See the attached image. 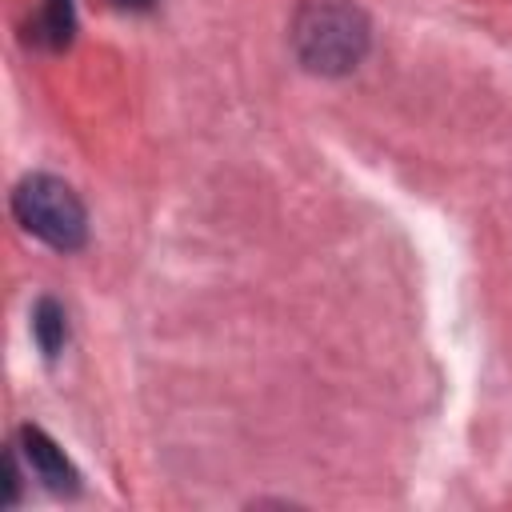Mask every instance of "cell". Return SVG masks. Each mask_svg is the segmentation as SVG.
<instances>
[{"label":"cell","mask_w":512,"mask_h":512,"mask_svg":"<svg viewBox=\"0 0 512 512\" xmlns=\"http://www.w3.org/2000/svg\"><path fill=\"white\" fill-rule=\"evenodd\" d=\"M292 52L316 76H348L372 48L368 16L348 0H308L292 16Z\"/></svg>","instance_id":"1"},{"label":"cell","mask_w":512,"mask_h":512,"mask_svg":"<svg viewBox=\"0 0 512 512\" xmlns=\"http://www.w3.org/2000/svg\"><path fill=\"white\" fill-rule=\"evenodd\" d=\"M16 224L56 252H76L88 240V212L76 188L52 172H32L12 188Z\"/></svg>","instance_id":"2"},{"label":"cell","mask_w":512,"mask_h":512,"mask_svg":"<svg viewBox=\"0 0 512 512\" xmlns=\"http://www.w3.org/2000/svg\"><path fill=\"white\" fill-rule=\"evenodd\" d=\"M16 452L24 456V464H28V472H36L52 492H76V468L68 464V456H64V448L44 432V428H32V424H24L20 432H16Z\"/></svg>","instance_id":"3"},{"label":"cell","mask_w":512,"mask_h":512,"mask_svg":"<svg viewBox=\"0 0 512 512\" xmlns=\"http://www.w3.org/2000/svg\"><path fill=\"white\" fill-rule=\"evenodd\" d=\"M76 32V4L72 0H44L28 20V40L40 48H64Z\"/></svg>","instance_id":"4"},{"label":"cell","mask_w":512,"mask_h":512,"mask_svg":"<svg viewBox=\"0 0 512 512\" xmlns=\"http://www.w3.org/2000/svg\"><path fill=\"white\" fill-rule=\"evenodd\" d=\"M32 340L40 344V352L48 360L60 356V348L68 344V312L52 296L36 300V308H32Z\"/></svg>","instance_id":"5"},{"label":"cell","mask_w":512,"mask_h":512,"mask_svg":"<svg viewBox=\"0 0 512 512\" xmlns=\"http://www.w3.org/2000/svg\"><path fill=\"white\" fill-rule=\"evenodd\" d=\"M116 8H128V12H148L156 0H112Z\"/></svg>","instance_id":"6"}]
</instances>
